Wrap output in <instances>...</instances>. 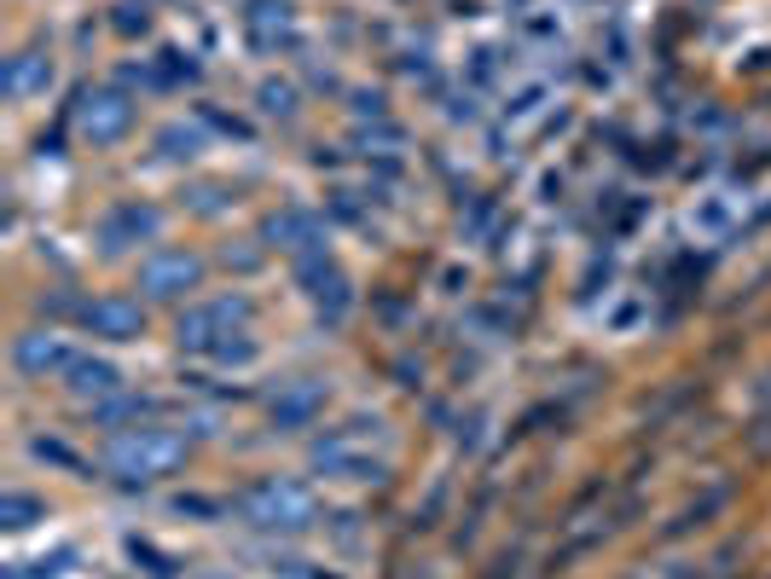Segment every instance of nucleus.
Returning a JSON list of instances; mask_svg holds the SVG:
<instances>
[{
	"label": "nucleus",
	"instance_id": "nucleus-11",
	"mask_svg": "<svg viewBox=\"0 0 771 579\" xmlns=\"http://www.w3.org/2000/svg\"><path fill=\"white\" fill-rule=\"evenodd\" d=\"M319 400H325V383H296L284 400H273V423L279 429H296V423H308L314 411H319Z\"/></svg>",
	"mask_w": 771,
	"mask_h": 579
},
{
	"label": "nucleus",
	"instance_id": "nucleus-6",
	"mask_svg": "<svg viewBox=\"0 0 771 579\" xmlns=\"http://www.w3.org/2000/svg\"><path fill=\"white\" fill-rule=\"evenodd\" d=\"M134 122V105L122 93H93L88 105H81V134H88L93 145H116L122 134H128Z\"/></svg>",
	"mask_w": 771,
	"mask_h": 579
},
{
	"label": "nucleus",
	"instance_id": "nucleus-14",
	"mask_svg": "<svg viewBox=\"0 0 771 579\" xmlns=\"http://www.w3.org/2000/svg\"><path fill=\"white\" fill-rule=\"evenodd\" d=\"M0 515H7V527H30V515H41V504H35V499H24V492H7Z\"/></svg>",
	"mask_w": 771,
	"mask_h": 579
},
{
	"label": "nucleus",
	"instance_id": "nucleus-9",
	"mask_svg": "<svg viewBox=\"0 0 771 579\" xmlns=\"http://www.w3.org/2000/svg\"><path fill=\"white\" fill-rule=\"evenodd\" d=\"M157 232V209H146V203H122V209L105 215V226H99V238H105V250H122V243H139Z\"/></svg>",
	"mask_w": 771,
	"mask_h": 579
},
{
	"label": "nucleus",
	"instance_id": "nucleus-13",
	"mask_svg": "<svg viewBox=\"0 0 771 579\" xmlns=\"http://www.w3.org/2000/svg\"><path fill=\"white\" fill-rule=\"evenodd\" d=\"M268 238H279L284 243V250H314V220L308 215H302V209H284V215H273L268 220Z\"/></svg>",
	"mask_w": 771,
	"mask_h": 579
},
{
	"label": "nucleus",
	"instance_id": "nucleus-3",
	"mask_svg": "<svg viewBox=\"0 0 771 579\" xmlns=\"http://www.w3.org/2000/svg\"><path fill=\"white\" fill-rule=\"evenodd\" d=\"M203 284V261L192 250H157L139 261V290L146 296H186Z\"/></svg>",
	"mask_w": 771,
	"mask_h": 579
},
{
	"label": "nucleus",
	"instance_id": "nucleus-5",
	"mask_svg": "<svg viewBox=\"0 0 771 579\" xmlns=\"http://www.w3.org/2000/svg\"><path fill=\"white\" fill-rule=\"evenodd\" d=\"M314 464L325 475H337V481H377L383 475V458H372V452L360 446V434H331V441H319L314 446Z\"/></svg>",
	"mask_w": 771,
	"mask_h": 579
},
{
	"label": "nucleus",
	"instance_id": "nucleus-10",
	"mask_svg": "<svg viewBox=\"0 0 771 579\" xmlns=\"http://www.w3.org/2000/svg\"><path fill=\"white\" fill-rule=\"evenodd\" d=\"M53 81V65L47 58H35V53H18V58H7V99H30V93H41Z\"/></svg>",
	"mask_w": 771,
	"mask_h": 579
},
{
	"label": "nucleus",
	"instance_id": "nucleus-1",
	"mask_svg": "<svg viewBox=\"0 0 771 579\" xmlns=\"http://www.w3.org/2000/svg\"><path fill=\"white\" fill-rule=\"evenodd\" d=\"M186 464V434L180 429H122L105 446V469L122 475V481H162Z\"/></svg>",
	"mask_w": 771,
	"mask_h": 579
},
{
	"label": "nucleus",
	"instance_id": "nucleus-4",
	"mask_svg": "<svg viewBox=\"0 0 771 579\" xmlns=\"http://www.w3.org/2000/svg\"><path fill=\"white\" fill-rule=\"evenodd\" d=\"M250 319V302L243 296H220L203 302L192 314H180V348H215V337H233V325Z\"/></svg>",
	"mask_w": 771,
	"mask_h": 579
},
{
	"label": "nucleus",
	"instance_id": "nucleus-12",
	"mask_svg": "<svg viewBox=\"0 0 771 579\" xmlns=\"http://www.w3.org/2000/svg\"><path fill=\"white\" fill-rule=\"evenodd\" d=\"M70 388H76L81 400L111 395V388H116V365H105V360H76L70 365Z\"/></svg>",
	"mask_w": 771,
	"mask_h": 579
},
{
	"label": "nucleus",
	"instance_id": "nucleus-2",
	"mask_svg": "<svg viewBox=\"0 0 771 579\" xmlns=\"http://www.w3.org/2000/svg\"><path fill=\"white\" fill-rule=\"evenodd\" d=\"M238 510H243V522L250 527H268V533H296V527H308L314 522V492L302 487V481H261V487H250L238 499Z\"/></svg>",
	"mask_w": 771,
	"mask_h": 579
},
{
	"label": "nucleus",
	"instance_id": "nucleus-7",
	"mask_svg": "<svg viewBox=\"0 0 771 579\" xmlns=\"http://www.w3.org/2000/svg\"><path fill=\"white\" fill-rule=\"evenodd\" d=\"M88 330L93 337H111V342H134L139 330H146V314H139V302H128V296H99L88 307Z\"/></svg>",
	"mask_w": 771,
	"mask_h": 579
},
{
	"label": "nucleus",
	"instance_id": "nucleus-8",
	"mask_svg": "<svg viewBox=\"0 0 771 579\" xmlns=\"http://www.w3.org/2000/svg\"><path fill=\"white\" fill-rule=\"evenodd\" d=\"M12 360H18V371H30V377H47V371H70L76 365L65 337H53V330H30V337H18Z\"/></svg>",
	"mask_w": 771,
	"mask_h": 579
},
{
	"label": "nucleus",
	"instance_id": "nucleus-15",
	"mask_svg": "<svg viewBox=\"0 0 771 579\" xmlns=\"http://www.w3.org/2000/svg\"><path fill=\"white\" fill-rule=\"evenodd\" d=\"M261 99H268V111H291V88H273V81H268V88H261Z\"/></svg>",
	"mask_w": 771,
	"mask_h": 579
}]
</instances>
